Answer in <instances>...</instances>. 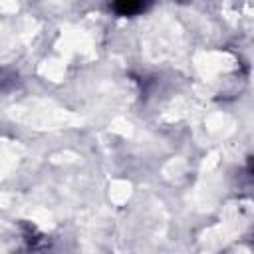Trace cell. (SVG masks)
I'll return each mask as SVG.
<instances>
[{"instance_id":"1","label":"cell","mask_w":254,"mask_h":254,"mask_svg":"<svg viewBox=\"0 0 254 254\" xmlns=\"http://www.w3.org/2000/svg\"><path fill=\"white\" fill-rule=\"evenodd\" d=\"M143 8V0H115V10L121 14H135Z\"/></svg>"}]
</instances>
